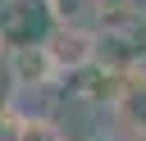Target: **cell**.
<instances>
[{
    "mask_svg": "<svg viewBox=\"0 0 146 141\" xmlns=\"http://www.w3.org/2000/svg\"><path fill=\"white\" fill-rule=\"evenodd\" d=\"M132 141H146V132H137V136H132Z\"/></svg>",
    "mask_w": 146,
    "mask_h": 141,
    "instance_id": "5b68a950",
    "label": "cell"
},
{
    "mask_svg": "<svg viewBox=\"0 0 146 141\" xmlns=\"http://www.w3.org/2000/svg\"><path fill=\"white\" fill-rule=\"evenodd\" d=\"M14 141H64V132H59L46 114H23L18 136H14Z\"/></svg>",
    "mask_w": 146,
    "mask_h": 141,
    "instance_id": "277c9868",
    "label": "cell"
},
{
    "mask_svg": "<svg viewBox=\"0 0 146 141\" xmlns=\"http://www.w3.org/2000/svg\"><path fill=\"white\" fill-rule=\"evenodd\" d=\"M59 68L50 59V50L41 45V36H27V41H9V82L14 91H46L55 86Z\"/></svg>",
    "mask_w": 146,
    "mask_h": 141,
    "instance_id": "7a4b0ae2",
    "label": "cell"
},
{
    "mask_svg": "<svg viewBox=\"0 0 146 141\" xmlns=\"http://www.w3.org/2000/svg\"><path fill=\"white\" fill-rule=\"evenodd\" d=\"M41 45L50 50L59 73H82L87 64H96V32L73 23V18H55L41 36Z\"/></svg>",
    "mask_w": 146,
    "mask_h": 141,
    "instance_id": "6da1fadb",
    "label": "cell"
},
{
    "mask_svg": "<svg viewBox=\"0 0 146 141\" xmlns=\"http://www.w3.org/2000/svg\"><path fill=\"white\" fill-rule=\"evenodd\" d=\"M110 109H114V118H119L132 136L146 132V64H141V59L119 73V91H114Z\"/></svg>",
    "mask_w": 146,
    "mask_h": 141,
    "instance_id": "3957f363",
    "label": "cell"
}]
</instances>
